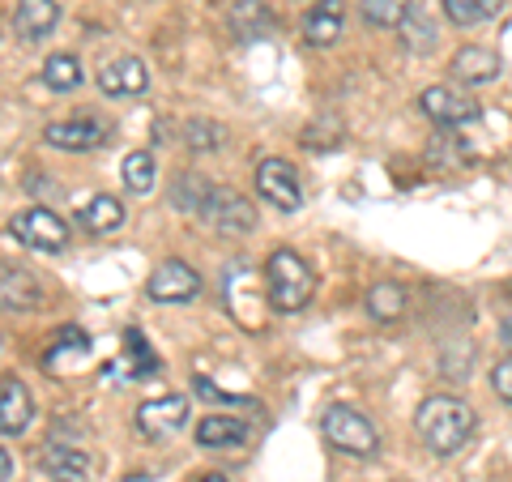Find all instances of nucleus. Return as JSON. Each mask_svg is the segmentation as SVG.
<instances>
[{
    "label": "nucleus",
    "instance_id": "obj_1",
    "mask_svg": "<svg viewBox=\"0 0 512 482\" xmlns=\"http://www.w3.org/2000/svg\"><path fill=\"white\" fill-rule=\"evenodd\" d=\"M474 423H478L474 410L461 397H448V393L427 397L419 414H414V431H419V440L427 444L431 457H457L470 444Z\"/></svg>",
    "mask_w": 512,
    "mask_h": 482
},
{
    "label": "nucleus",
    "instance_id": "obj_2",
    "mask_svg": "<svg viewBox=\"0 0 512 482\" xmlns=\"http://www.w3.org/2000/svg\"><path fill=\"white\" fill-rule=\"evenodd\" d=\"M265 291L274 312H303L316 295V273L291 248H274L265 261Z\"/></svg>",
    "mask_w": 512,
    "mask_h": 482
},
{
    "label": "nucleus",
    "instance_id": "obj_3",
    "mask_svg": "<svg viewBox=\"0 0 512 482\" xmlns=\"http://www.w3.org/2000/svg\"><path fill=\"white\" fill-rule=\"evenodd\" d=\"M320 431H325V440L338 448V453L346 457H376L380 453V431L376 423L367 419L363 410L355 406H325V414H320Z\"/></svg>",
    "mask_w": 512,
    "mask_h": 482
},
{
    "label": "nucleus",
    "instance_id": "obj_4",
    "mask_svg": "<svg viewBox=\"0 0 512 482\" xmlns=\"http://www.w3.org/2000/svg\"><path fill=\"white\" fill-rule=\"evenodd\" d=\"M9 235L18 239V244L35 248V252H64L69 248V222H64L52 205H30L22 210L18 218L9 222Z\"/></svg>",
    "mask_w": 512,
    "mask_h": 482
},
{
    "label": "nucleus",
    "instance_id": "obj_5",
    "mask_svg": "<svg viewBox=\"0 0 512 482\" xmlns=\"http://www.w3.org/2000/svg\"><path fill=\"white\" fill-rule=\"evenodd\" d=\"M256 192H261V201H269L282 214H295L303 205L299 171L286 163V158H261V163H256Z\"/></svg>",
    "mask_w": 512,
    "mask_h": 482
},
{
    "label": "nucleus",
    "instance_id": "obj_6",
    "mask_svg": "<svg viewBox=\"0 0 512 482\" xmlns=\"http://www.w3.org/2000/svg\"><path fill=\"white\" fill-rule=\"evenodd\" d=\"M201 218L210 222L218 235H248L256 227V210L244 192L235 188H210V201H205Z\"/></svg>",
    "mask_w": 512,
    "mask_h": 482
},
{
    "label": "nucleus",
    "instance_id": "obj_7",
    "mask_svg": "<svg viewBox=\"0 0 512 482\" xmlns=\"http://www.w3.org/2000/svg\"><path fill=\"white\" fill-rule=\"evenodd\" d=\"M419 107H423V116L431 124H440V128H461V124H474L478 116H483L470 94H461L453 86H427L419 94Z\"/></svg>",
    "mask_w": 512,
    "mask_h": 482
},
{
    "label": "nucleus",
    "instance_id": "obj_8",
    "mask_svg": "<svg viewBox=\"0 0 512 482\" xmlns=\"http://www.w3.org/2000/svg\"><path fill=\"white\" fill-rule=\"evenodd\" d=\"M111 128L103 120H90V116H77V120H52L43 128V141L52 150H64V154H86V150H99L107 146Z\"/></svg>",
    "mask_w": 512,
    "mask_h": 482
},
{
    "label": "nucleus",
    "instance_id": "obj_9",
    "mask_svg": "<svg viewBox=\"0 0 512 482\" xmlns=\"http://www.w3.org/2000/svg\"><path fill=\"white\" fill-rule=\"evenodd\" d=\"M146 295L154 303H188V299L201 295V273L192 269L188 261H163L150 273Z\"/></svg>",
    "mask_w": 512,
    "mask_h": 482
},
{
    "label": "nucleus",
    "instance_id": "obj_10",
    "mask_svg": "<svg viewBox=\"0 0 512 482\" xmlns=\"http://www.w3.org/2000/svg\"><path fill=\"white\" fill-rule=\"evenodd\" d=\"M184 423H188V397H180V393H167V397H154V401H141L137 406V431L146 440L175 436Z\"/></svg>",
    "mask_w": 512,
    "mask_h": 482
},
{
    "label": "nucleus",
    "instance_id": "obj_11",
    "mask_svg": "<svg viewBox=\"0 0 512 482\" xmlns=\"http://www.w3.org/2000/svg\"><path fill=\"white\" fill-rule=\"evenodd\" d=\"M99 90L107 99H137L150 90V69L141 56H116L99 69Z\"/></svg>",
    "mask_w": 512,
    "mask_h": 482
},
{
    "label": "nucleus",
    "instance_id": "obj_12",
    "mask_svg": "<svg viewBox=\"0 0 512 482\" xmlns=\"http://www.w3.org/2000/svg\"><path fill=\"white\" fill-rule=\"evenodd\" d=\"M60 26V0H18L13 9V35L22 43H43Z\"/></svg>",
    "mask_w": 512,
    "mask_h": 482
},
{
    "label": "nucleus",
    "instance_id": "obj_13",
    "mask_svg": "<svg viewBox=\"0 0 512 482\" xmlns=\"http://www.w3.org/2000/svg\"><path fill=\"white\" fill-rule=\"evenodd\" d=\"M227 26L239 43H261L278 30V18L269 13L265 0H235L231 13H227Z\"/></svg>",
    "mask_w": 512,
    "mask_h": 482
},
{
    "label": "nucleus",
    "instance_id": "obj_14",
    "mask_svg": "<svg viewBox=\"0 0 512 482\" xmlns=\"http://www.w3.org/2000/svg\"><path fill=\"white\" fill-rule=\"evenodd\" d=\"M35 419V401H30V389L18 380V376H5L0 380V431H5V440L22 436Z\"/></svg>",
    "mask_w": 512,
    "mask_h": 482
},
{
    "label": "nucleus",
    "instance_id": "obj_15",
    "mask_svg": "<svg viewBox=\"0 0 512 482\" xmlns=\"http://www.w3.org/2000/svg\"><path fill=\"white\" fill-rule=\"evenodd\" d=\"M346 30V0H316L303 18V39L308 47H333Z\"/></svg>",
    "mask_w": 512,
    "mask_h": 482
},
{
    "label": "nucleus",
    "instance_id": "obj_16",
    "mask_svg": "<svg viewBox=\"0 0 512 482\" xmlns=\"http://www.w3.org/2000/svg\"><path fill=\"white\" fill-rule=\"evenodd\" d=\"M192 440H197V448H210V453H218V448H244L248 423L235 419V414H205L192 427Z\"/></svg>",
    "mask_w": 512,
    "mask_h": 482
},
{
    "label": "nucleus",
    "instance_id": "obj_17",
    "mask_svg": "<svg viewBox=\"0 0 512 482\" xmlns=\"http://www.w3.org/2000/svg\"><path fill=\"white\" fill-rule=\"evenodd\" d=\"M500 69H504V60L495 56L491 47H478V43L461 47L453 56V77L461 86H491L495 77H500Z\"/></svg>",
    "mask_w": 512,
    "mask_h": 482
},
{
    "label": "nucleus",
    "instance_id": "obj_18",
    "mask_svg": "<svg viewBox=\"0 0 512 482\" xmlns=\"http://www.w3.org/2000/svg\"><path fill=\"white\" fill-rule=\"evenodd\" d=\"M0 299H5V312H35L43 303V286L30 269L22 265H5V278H0Z\"/></svg>",
    "mask_w": 512,
    "mask_h": 482
},
{
    "label": "nucleus",
    "instance_id": "obj_19",
    "mask_svg": "<svg viewBox=\"0 0 512 482\" xmlns=\"http://www.w3.org/2000/svg\"><path fill=\"white\" fill-rule=\"evenodd\" d=\"M124 363H116V367H107V376H124V380H141V376H154L158 367V355L146 346V337H141V329H128L124 333Z\"/></svg>",
    "mask_w": 512,
    "mask_h": 482
},
{
    "label": "nucleus",
    "instance_id": "obj_20",
    "mask_svg": "<svg viewBox=\"0 0 512 482\" xmlns=\"http://www.w3.org/2000/svg\"><path fill=\"white\" fill-rule=\"evenodd\" d=\"M210 188L214 184H205L197 171H180L171 180V210H180V214H197L201 218V210H205V201H210Z\"/></svg>",
    "mask_w": 512,
    "mask_h": 482
},
{
    "label": "nucleus",
    "instance_id": "obj_21",
    "mask_svg": "<svg viewBox=\"0 0 512 482\" xmlns=\"http://www.w3.org/2000/svg\"><path fill=\"white\" fill-rule=\"evenodd\" d=\"M402 312H406V286L402 282H376L372 291H367V316L380 320V325L402 320Z\"/></svg>",
    "mask_w": 512,
    "mask_h": 482
},
{
    "label": "nucleus",
    "instance_id": "obj_22",
    "mask_svg": "<svg viewBox=\"0 0 512 482\" xmlns=\"http://www.w3.org/2000/svg\"><path fill=\"white\" fill-rule=\"evenodd\" d=\"M124 205L116 201V197H107V192H103V197H94L90 205H86V210L82 214H77V222H82V227L86 231H94V235H111V231H120L124 227Z\"/></svg>",
    "mask_w": 512,
    "mask_h": 482
},
{
    "label": "nucleus",
    "instance_id": "obj_23",
    "mask_svg": "<svg viewBox=\"0 0 512 482\" xmlns=\"http://www.w3.org/2000/svg\"><path fill=\"white\" fill-rule=\"evenodd\" d=\"M82 77H86L82 60L69 56V52L47 56V64H43V86H47V90H56V94H69V90H77V86H82Z\"/></svg>",
    "mask_w": 512,
    "mask_h": 482
},
{
    "label": "nucleus",
    "instance_id": "obj_24",
    "mask_svg": "<svg viewBox=\"0 0 512 482\" xmlns=\"http://www.w3.org/2000/svg\"><path fill=\"white\" fill-rule=\"evenodd\" d=\"M39 465L43 470H52L56 478L60 474H90L94 470V457L82 453V448H69V444H47L39 453Z\"/></svg>",
    "mask_w": 512,
    "mask_h": 482
},
{
    "label": "nucleus",
    "instance_id": "obj_25",
    "mask_svg": "<svg viewBox=\"0 0 512 482\" xmlns=\"http://www.w3.org/2000/svg\"><path fill=\"white\" fill-rule=\"evenodd\" d=\"M124 188L128 192H137V197H146V192H154V180H158V163H154V154L150 150H133L124 158Z\"/></svg>",
    "mask_w": 512,
    "mask_h": 482
},
{
    "label": "nucleus",
    "instance_id": "obj_26",
    "mask_svg": "<svg viewBox=\"0 0 512 482\" xmlns=\"http://www.w3.org/2000/svg\"><path fill=\"white\" fill-rule=\"evenodd\" d=\"M359 9L372 26L397 30V26H406V18L414 13V0H359Z\"/></svg>",
    "mask_w": 512,
    "mask_h": 482
},
{
    "label": "nucleus",
    "instance_id": "obj_27",
    "mask_svg": "<svg viewBox=\"0 0 512 482\" xmlns=\"http://www.w3.org/2000/svg\"><path fill=\"white\" fill-rule=\"evenodd\" d=\"M180 141H184L192 154H214V150L227 146V128L214 124V120H188Z\"/></svg>",
    "mask_w": 512,
    "mask_h": 482
},
{
    "label": "nucleus",
    "instance_id": "obj_28",
    "mask_svg": "<svg viewBox=\"0 0 512 482\" xmlns=\"http://www.w3.org/2000/svg\"><path fill=\"white\" fill-rule=\"evenodd\" d=\"M500 13V0H444V18L453 26H483Z\"/></svg>",
    "mask_w": 512,
    "mask_h": 482
},
{
    "label": "nucleus",
    "instance_id": "obj_29",
    "mask_svg": "<svg viewBox=\"0 0 512 482\" xmlns=\"http://www.w3.org/2000/svg\"><path fill=\"white\" fill-rule=\"evenodd\" d=\"M406 35H410V47H414V52H423V47H427V52H431V47H436V26H431V22H423L419 18V13H410V18H406Z\"/></svg>",
    "mask_w": 512,
    "mask_h": 482
},
{
    "label": "nucleus",
    "instance_id": "obj_30",
    "mask_svg": "<svg viewBox=\"0 0 512 482\" xmlns=\"http://www.w3.org/2000/svg\"><path fill=\"white\" fill-rule=\"evenodd\" d=\"M491 393L504 401V406H512V355H504L500 363L491 367Z\"/></svg>",
    "mask_w": 512,
    "mask_h": 482
},
{
    "label": "nucleus",
    "instance_id": "obj_31",
    "mask_svg": "<svg viewBox=\"0 0 512 482\" xmlns=\"http://www.w3.org/2000/svg\"><path fill=\"white\" fill-rule=\"evenodd\" d=\"M197 393L201 397H210V401H222V406H252V397H235V393H222V389H214L205 376H197Z\"/></svg>",
    "mask_w": 512,
    "mask_h": 482
},
{
    "label": "nucleus",
    "instance_id": "obj_32",
    "mask_svg": "<svg viewBox=\"0 0 512 482\" xmlns=\"http://www.w3.org/2000/svg\"><path fill=\"white\" fill-rule=\"evenodd\" d=\"M26 188H30V192H43V197H52V201L60 197V188H56V184H47V180H39V175H30Z\"/></svg>",
    "mask_w": 512,
    "mask_h": 482
},
{
    "label": "nucleus",
    "instance_id": "obj_33",
    "mask_svg": "<svg viewBox=\"0 0 512 482\" xmlns=\"http://www.w3.org/2000/svg\"><path fill=\"white\" fill-rule=\"evenodd\" d=\"M56 482H90V474H60Z\"/></svg>",
    "mask_w": 512,
    "mask_h": 482
},
{
    "label": "nucleus",
    "instance_id": "obj_34",
    "mask_svg": "<svg viewBox=\"0 0 512 482\" xmlns=\"http://www.w3.org/2000/svg\"><path fill=\"white\" fill-rule=\"evenodd\" d=\"M201 482H227V478H222V474H205Z\"/></svg>",
    "mask_w": 512,
    "mask_h": 482
}]
</instances>
